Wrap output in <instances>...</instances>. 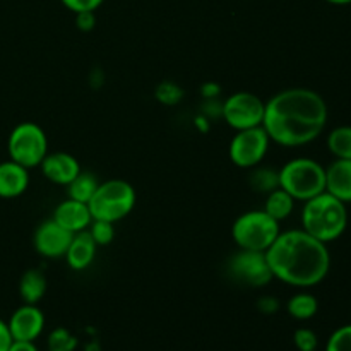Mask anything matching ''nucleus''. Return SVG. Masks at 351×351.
Masks as SVG:
<instances>
[{"label":"nucleus","mask_w":351,"mask_h":351,"mask_svg":"<svg viewBox=\"0 0 351 351\" xmlns=\"http://www.w3.org/2000/svg\"><path fill=\"white\" fill-rule=\"evenodd\" d=\"M328 105L308 88H288L266 101L263 127L271 143L298 147L317 139L328 123Z\"/></svg>","instance_id":"f257e3e1"},{"label":"nucleus","mask_w":351,"mask_h":351,"mask_svg":"<svg viewBox=\"0 0 351 351\" xmlns=\"http://www.w3.org/2000/svg\"><path fill=\"white\" fill-rule=\"evenodd\" d=\"M266 259L274 280L304 290L322 283L331 269L328 243L302 228L281 232L266 250Z\"/></svg>","instance_id":"f03ea898"},{"label":"nucleus","mask_w":351,"mask_h":351,"mask_svg":"<svg viewBox=\"0 0 351 351\" xmlns=\"http://www.w3.org/2000/svg\"><path fill=\"white\" fill-rule=\"evenodd\" d=\"M348 226V209L345 202L329 192L315 195L304 202L302 208V230L321 242L338 240Z\"/></svg>","instance_id":"7ed1b4c3"},{"label":"nucleus","mask_w":351,"mask_h":351,"mask_svg":"<svg viewBox=\"0 0 351 351\" xmlns=\"http://www.w3.org/2000/svg\"><path fill=\"white\" fill-rule=\"evenodd\" d=\"M136 189L125 180L112 178L99 182L98 189L88 202L93 219L119 223L130 215L136 208Z\"/></svg>","instance_id":"20e7f679"},{"label":"nucleus","mask_w":351,"mask_h":351,"mask_svg":"<svg viewBox=\"0 0 351 351\" xmlns=\"http://www.w3.org/2000/svg\"><path fill=\"white\" fill-rule=\"evenodd\" d=\"M280 171V187L305 202L326 191V168L312 158H293Z\"/></svg>","instance_id":"39448f33"},{"label":"nucleus","mask_w":351,"mask_h":351,"mask_svg":"<svg viewBox=\"0 0 351 351\" xmlns=\"http://www.w3.org/2000/svg\"><path fill=\"white\" fill-rule=\"evenodd\" d=\"M280 233V223L264 209L242 213L232 225V239L237 247L254 252H266Z\"/></svg>","instance_id":"423d86ee"},{"label":"nucleus","mask_w":351,"mask_h":351,"mask_svg":"<svg viewBox=\"0 0 351 351\" xmlns=\"http://www.w3.org/2000/svg\"><path fill=\"white\" fill-rule=\"evenodd\" d=\"M9 160L23 165L24 168H40L48 154V137L45 130L34 122H21L10 130L7 139Z\"/></svg>","instance_id":"0eeeda50"},{"label":"nucleus","mask_w":351,"mask_h":351,"mask_svg":"<svg viewBox=\"0 0 351 351\" xmlns=\"http://www.w3.org/2000/svg\"><path fill=\"white\" fill-rule=\"evenodd\" d=\"M271 139L264 127L235 130L228 146V156L235 167L243 170H252L259 167L269 151Z\"/></svg>","instance_id":"6e6552de"},{"label":"nucleus","mask_w":351,"mask_h":351,"mask_svg":"<svg viewBox=\"0 0 351 351\" xmlns=\"http://www.w3.org/2000/svg\"><path fill=\"white\" fill-rule=\"evenodd\" d=\"M264 110L266 101H263V98L250 91H239L223 101L221 119L233 130L252 129L263 125Z\"/></svg>","instance_id":"1a4fd4ad"},{"label":"nucleus","mask_w":351,"mask_h":351,"mask_svg":"<svg viewBox=\"0 0 351 351\" xmlns=\"http://www.w3.org/2000/svg\"><path fill=\"white\" fill-rule=\"evenodd\" d=\"M228 273L239 283L252 288H263L274 280L267 264L266 252L242 250L233 254L228 261Z\"/></svg>","instance_id":"9d476101"},{"label":"nucleus","mask_w":351,"mask_h":351,"mask_svg":"<svg viewBox=\"0 0 351 351\" xmlns=\"http://www.w3.org/2000/svg\"><path fill=\"white\" fill-rule=\"evenodd\" d=\"M74 233L62 228L53 218L45 219L33 233V247L45 259H64Z\"/></svg>","instance_id":"9b49d317"},{"label":"nucleus","mask_w":351,"mask_h":351,"mask_svg":"<svg viewBox=\"0 0 351 351\" xmlns=\"http://www.w3.org/2000/svg\"><path fill=\"white\" fill-rule=\"evenodd\" d=\"M7 326L14 341H36L45 329V314L38 305L23 304L12 312Z\"/></svg>","instance_id":"f8f14e48"},{"label":"nucleus","mask_w":351,"mask_h":351,"mask_svg":"<svg viewBox=\"0 0 351 351\" xmlns=\"http://www.w3.org/2000/svg\"><path fill=\"white\" fill-rule=\"evenodd\" d=\"M40 170L48 182L67 187L77 177L82 168L77 158L64 153V151H57V153H48L45 156V160L40 165Z\"/></svg>","instance_id":"ddd939ff"},{"label":"nucleus","mask_w":351,"mask_h":351,"mask_svg":"<svg viewBox=\"0 0 351 351\" xmlns=\"http://www.w3.org/2000/svg\"><path fill=\"white\" fill-rule=\"evenodd\" d=\"M51 218L71 233H79L84 232L89 228L93 221L91 211H89V206L86 202L74 201V199L67 197L65 201L58 202L57 208L53 209V215Z\"/></svg>","instance_id":"4468645a"},{"label":"nucleus","mask_w":351,"mask_h":351,"mask_svg":"<svg viewBox=\"0 0 351 351\" xmlns=\"http://www.w3.org/2000/svg\"><path fill=\"white\" fill-rule=\"evenodd\" d=\"M29 187V170L12 160L0 163V199H17Z\"/></svg>","instance_id":"2eb2a0df"},{"label":"nucleus","mask_w":351,"mask_h":351,"mask_svg":"<svg viewBox=\"0 0 351 351\" xmlns=\"http://www.w3.org/2000/svg\"><path fill=\"white\" fill-rule=\"evenodd\" d=\"M96 250H98V245L93 240L91 233L88 230H84V232H79L72 235L71 245H69L64 259L67 261V266L72 271H84L95 261Z\"/></svg>","instance_id":"dca6fc26"},{"label":"nucleus","mask_w":351,"mask_h":351,"mask_svg":"<svg viewBox=\"0 0 351 351\" xmlns=\"http://www.w3.org/2000/svg\"><path fill=\"white\" fill-rule=\"evenodd\" d=\"M326 192L345 204L351 202V160H335L326 168Z\"/></svg>","instance_id":"f3484780"},{"label":"nucleus","mask_w":351,"mask_h":351,"mask_svg":"<svg viewBox=\"0 0 351 351\" xmlns=\"http://www.w3.org/2000/svg\"><path fill=\"white\" fill-rule=\"evenodd\" d=\"M47 276L38 267H31V269L24 271L19 278V285H17V290H19V297L23 300V304L31 305H38L43 300L45 293H47Z\"/></svg>","instance_id":"a211bd4d"},{"label":"nucleus","mask_w":351,"mask_h":351,"mask_svg":"<svg viewBox=\"0 0 351 351\" xmlns=\"http://www.w3.org/2000/svg\"><path fill=\"white\" fill-rule=\"evenodd\" d=\"M295 199L288 194L287 191H283L281 187H278L276 191L269 192L266 195V202H264V211L271 216L273 219H276L278 223L285 221L291 216V213L295 211Z\"/></svg>","instance_id":"6ab92c4d"},{"label":"nucleus","mask_w":351,"mask_h":351,"mask_svg":"<svg viewBox=\"0 0 351 351\" xmlns=\"http://www.w3.org/2000/svg\"><path fill=\"white\" fill-rule=\"evenodd\" d=\"M98 185L99 182L95 175L89 173V171L81 170L77 177L67 185V197L74 199V201H79V202H86V204H88V202L91 201L93 194L96 192V189H98Z\"/></svg>","instance_id":"aec40b11"},{"label":"nucleus","mask_w":351,"mask_h":351,"mask_svg":"<svg viewBox=\"0 0 351 351\" xmlns=\"http://www.w3.org/2000/svg\"><path fill=\"white\" fill-rule=\"evenodd\" d=\"M287 311L297 321H308L314 317L319 311V302L314 295L302 291V293L293 295L290 300L287 302Z\"/></svg>","instance_id":"412c9836"},{"label":"nucleus","mask_w":351,"mask_h":351,"mask_svg":"<svg viewBox=\"0 0 351 351\" xmlns=\"http://www.w3.org/2000/svg\"><path fill=\"white\" fill-rule=\"evenodd\" d=\"M249 185L252 191L267 195L280 187V171L266 167L252 168L249 175Z\"/></svg>","instance_id":"4be33fe9"},{"label":"nucleus","mask_w":351,"mask_h":351,"mask_svg":"<svg viewBox=\"0 0 351 351\" xmlns=\"http://www.w3.org/2000/svg\"><path fill=\"white\" fill-rule=\"evenodd\" d=\"M328 149L336 160H351V125H341L328 136Z\"/></svg>","instance_id":"5701e85b"},{"label":"nucleus","mask_w":351,"mask_h":351,"mask_svg":"<svg viewBox=\"0 0 351 351\" xmlns=\"http://www.w3.org/2000/svg\"><path fill=\"white\" fill-rule=\"evenodd\" d=\"M154 98L165 106H175L182 101L184 98V89L171 81H163L156 86L154 89Z\"/></svg>","instance_id":"b1692460"},{"label":"nucleus","mask_w":351,"mask_h":351,"mask_svg":"<svg viewBox=\"0 0 351 351\" xmlns=\"http://www.w3.org/2000/svg\"><path fill=\"white\" fill-rule=\"evenodd\" d=\"M77 348V338L69 329L57 328L48 336V351H74Z\"/></svg>","instance_id":"393cba45"},{"label":"nucleus","mask_w":351,"mask_h":351,"mask_svg":"<svg viewBox=\"0 0 351 351\" xmlns=\"http://www.w3.org/2000/svg\"><path fill=\"white\" fill-rule=\"evenodd\" d=\"M88 232L91 233L93 240L98 247H106L115 239V223L103 221V219H93Z\"/></svg>","instance_id":"a878e982"},{"label":"nucleus","mask_w":351,"mask_h":351,"mask_svg":"<svg viewBox=\"0 0 351 351\" xmlns=\"http://www.w3.org/2000/svg\"><path fill=\"white\" fill-rule=\"evenodd\" d=\"M326 351H351V324L343 326L332 332Z\"/></svg>","instance_id":"bb28decb"},{"label":"nucleus","mask_w":351,"mask_h":351,"mask_svg":"<svg viewBox=\"0 0 351 351\" xmlns=\"http://www.w3.org/2000/svg\"><path fill=\"white\" fill-rule=\"evenodd\" d=\"M293 343L298 351H315L317 350L319 339H317V335H315L312 329L302 328L295 331Z\"/></svg>","instance_id":"cd10ccee"},{"label":"nucleus","mask_w":351,"mask_h":351,"mask_svg":"<svg viewBox=\"0 0 351 351\" xmlns=\"http://www.w3.org/2000/svg\"><path fill=\"white\" fill-rule=\"evenodd\" d=\"M62 5L67 7L71 12H96L105 0H60Z\"/></svg>","instance_id":"c85d7f7f"},{"label":"nucleus","mask_w":351,"mask_h":351,"mask_svg":"<svg viewBox=\"0 0 351 351\" xmlns=\"http://www.w3.org/2000/svg\"><path fill=\"white\" fill-rule=\"evenodd\" d=\"M75 26L82 33H89L96 26V14L95 12H79L75 14Z\"/></svg>","instance_id":"c756f323"},{"label":"nucleus","mask_w":351,"mask_h":351,"mask_svg":"<svg viewBox=\"0 0 351 351\" xmlns=\"http://www.w3.org/2000/svg\"><path fill=\"white\" fill-rule=\"evenodd\" d=\"M280 307H281L280 300H278L276 297H273V295H266V297H261L259 302H257V308H259L263 314H267V315L276 314V312L280 311Z\"/></svg>","instance_id":"7c9ffc66"},{"label":"nucleus","mask_w":351,"mask_h":351,"mask_svg":"<svg viewBox=\"0 0 351 351\" xmlns=\"http://www.w3.org/2000/svg\"><path fill=\"white\" fill-rule=\"evenodd\" d=\"M219 93H221V86L216 82H204L201 86V95L204 96V99H218Z\"/></svg>","instance_id":"2f4dec72"},{"label":"nucleus","mask_w":351,"mask_h":351,"mask_svg":"<svg viewBox=\"0 0 351 351\" xmlns=\"http://www.w3.org/2000/svg\"><path fill=\"white\" fill-rule=\"evenodd\" d=\"M12 336H10L9 326H7L5 321L0 319V351H7L9 350L10 343H12Z\"/></svg>","instance_id":"473e14b6"},{"label":"nucleus","mask_w":351,"mask_h":351,"mask_svg":"<svg viewBox=\"0 0 351 351\" xmlns=\"http://www.w3.org/2000/svg\"><path fill=\"white\" fill-rule=\"evenodd\" d=\"M7 351H38L34 341H12Z\"/></svg>","instance_id":"72a5a7b5"},{"label":"nucleus","mask_w":351,"mask_h":351,"mask_svg":"<svg viewBox=\"0 0 351 351\" xmlns=\"http://www.w3.org/2000/svg\"><path fill=\"white\" fill-rule=\"evenodd\" d=\"M326 2L332 3V5H348V3H351V0H326Z\"/></svg>","instance_id":"f704fd0d"}]
</instances>
